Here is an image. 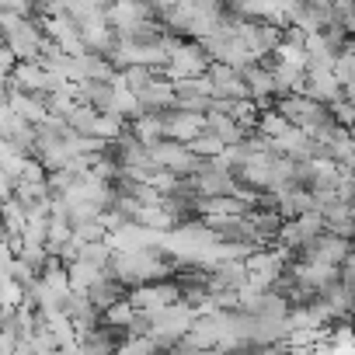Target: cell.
I'll return each mask as SVG.
<instances>
[{"label": "cell", "instance_id": "1", "mask_svg": "<svg viewBox=\"0 0 355 355\" xmlns=\"http://www.w3.org/2000/svg\"><path fill=\"white\" fill-rule=\"evenodd\" d=\"M150 157H153L157 167H167V171H174L178 178L196 174V171L202 167V160H206V157H196V153L189 150V143H178V139H167V136L150 146Z\"/></svg>", "mask_w": 355, "mask_h": 355}, {"label": "cell", "instance_id": "2", "mask_svg": "<svg viewBox=\"0 0 355 355\" xmlns=\"http://www.w3.org/2000/svg\"><path fill=\"white\" fill-rule=\"evenodd\" d=\"M300 258H313V261H324V265H341L348 254H352V237H341V234H331V230H320L310 244H303L296 251Z\"/></svg>", "mask_w": 355, "mask_h": 355}, {"label": "cell", "instance_id": "3", "mask_svg": "<svg viewBox=\"0 0 355 355\" xmlns=\"http://www.w3.org/2000/svg\"><path fill=\"white\" fill-rule=\"evenodd\" d=\"M164 115V136L178 139V143H189L192 136H199L206 129V112H189V108H167Z\"/></svg>", "mask_w": 355, "mask_h": 355}, {"label": "cell", "instance_id": "4", "mask_svg": "<svg viewBox=\"0 0 355 355\" xmlns=\"http://www.w3.org/2000/svg\"><path fill=\"white\" fill-rule=\"evenodd\" d=\"M8 105L32 125H39L46 115H49V105H46V94L39 91H18V87H8Z\"/></svg>", "mask_w": 355, "mask_h": 355}, {"label": "cell", "instance_id": "5", "mask_svg": "<svg viewBox=\"0 0 355 355\" xmlns=\"http://www.w3.org/2000/svg\"><path fill=\"white\" fill-rule=\"evenodd\" d=\"M136 98L146 112H167V108H174V84L167 77L153 73V80L143 91H136Z\"/></svg>", "mask_w": 355, "mask_h": 355}, {"label": "cell", "instance_id": "6", "mask_svg": "<svg viewBox=\"0 0 355 355\" xmlns=\"http://www.w3.org/2000/svg\"><path fill=\"white\" fill-rule=\"evenodd\" d=\"M125 129H129L143 146H153L157 139H164V115H160V112H146V108H143L136 119H129V122H125Z\"/></svg>", "mask_w": 355, "mask_h": 355}, {"label": "cell", "instance_id": "7", "mask_svg": "<svg viewBox=\"0 0 355 355\" xmlns=\"http://www.w3.org/2000/svg\"><path fill=\"white\" fill-rule=\"evenodd\" d=\"M206 129H209V132H216L223 143H241V139L248 136V129H244L241 122H234L227 112H216V108H209V112H206Z\"/></svg>", "mask_w": 355, "mask_h": 355}, {"label": "cell", "instance_id": "8", "mask_svg": "<svg viewBox=\"0 0 355 355\" xmlns=\"http://www.w3.org/2000/svg\"><path fill=\"white\" fill-rule=\"evenodd\" d=\"M25 220H28V206L18 202L15 196L0 202V234H8V237H18L25 230Z\"/></svg>", "mask_w": 355, "mask_h": 355}, {"label": "cell", "instance_id": "9", "mask_svg": "<svg viewBox=\"0 0 355 355\" xmlns=\"http://www.w3.org/2000/svg\"><path fill=\"white\" fill-rule=\"evenodd\" d=\"M91 136H98V139H105V143H112V139H119L122 132H125V119L122 115H115V112H94V119H91V129H87Z\"/></svg>", "mask_w": 355, "mask_h": 355}, {"label": "cell", "instance_id": "10", "mask_svg": "<svg viewBox=\"0 0 355 355\" xmlns=\"http://www.w3.org/2000/svg\"><path fill=\"white\" fill-rule=\"evenodd\" d=\"M272 60H275V63H286V67H300V70H306V49H303V42L279 39V46L272 49Z\"/></svg>", "mask_w": 355, "mask_h": 355}, {"label": "cell", "instance_id": "11", "mask_svg": "<svg viewBox=\"0 0 355 355\" xmlns=\"http://www.w3.org/2000/svg\"><path fill=\"white\" fill-rule=\"evenodd\" d=\"M18 303H25V286L11 272H0V306L15 310Z\"/></svg>", "mask_w": 355, "mask_h": 355}, {"label": "cell", "instance_id": "12", "mask_svg": "<svg viewBox=\"0 0 355 355\" xmlns=\"http://www.w3.org/2000/svg\"><path fill=\"white\" fill-rule=\"evenodd\" d=\"M223 146H227V143H223L216 132H209V129H202L199 136H192V139H189V150H192L196 157H206V160H209V157H216Z\"/></svg>", "mask_w": 355, "mask_h": 355}, {"label": "cell", "instance_id": "13", "mask_svg": "<svg viewBox=\"0 0 355 355\" xmlns=\"http://www.w3.org/2000/svg\"><path fill=\"white\" fill-rule=\"evenodd\" d=\"M11 192H15V178H11L4 167H0V202L11 199Z\"/></svg>", "mask_w": 355, "mask_h": 355}]
</instances>
